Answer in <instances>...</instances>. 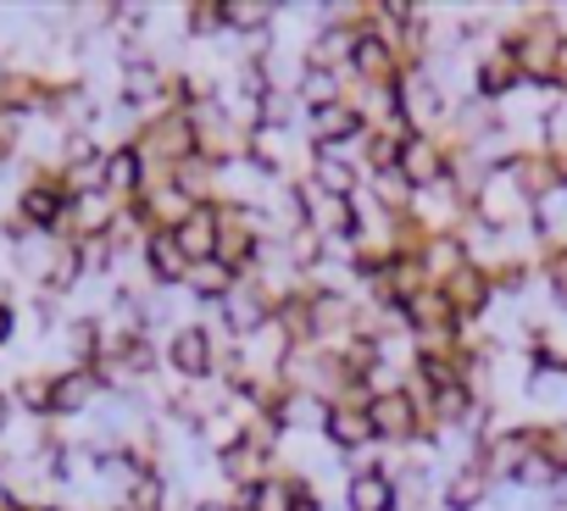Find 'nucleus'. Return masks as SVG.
<instances>
[{"mask_svg":"<svg viewBox=\"0 0 567 511\" xmlns=\"http://www.w3.org/2000/svg\"><path fill=\"white\" fill-rule=\"evenodd\" d=\"M368 411H373V434H379V445L406 450V445H417V439H429V434H434V428H429V406L417 400V389L373 395V400H368Z\"/></svg>","mask_w":567,"mask_h":511,"instance_id":"f257e3e1","label":"nucleus"},{"mask_svg":"<svg viewBox=\"0 0 567 511\" xmlns=\"http://www.w3.org/2000/svg\"><path fill=\"white\" fill-rule=\"evenodd\" d=\"M323 445H329L334 456H346V461L368 456V450L379 445L368 400H334V406H329V417H323Z\"/></svg>","mask_w":567,"mask_h":511,"instance_id":"f03ea898","label":"nucleus"},{"mask_svg":"<svg viewBox=\"0 0 567 511\" xmlns=\"http://www.w3.org/2000/svg\"><path fill=\"white\" fill-rule=\"evenodd\" d=\"M451 161H456V150H451V139L445 134H412L406 145H401V178L423 195V189H440L445 178H451Z\"/></svg>","mask_w":567,"mask_h":511,"instance_id":"7ed1b4c3","label":"nucleus"},{"mask_svg":"<svg viewBox=\"0 0 567 511\" xmlns=\"http://www.w3.org/2000/svg\"><path fill=\"white\" fill-rule=\"evenodd\" d=\"M401 489L384 467H351L346 489H340V511H395Z\"/></svg>","mask_w":567,"mask_h":511,"instance_id":"20e7f679","label":"nucleus"},{"mask_svg":"<svg viewBox=\"0 0 567 511\" xmlns=\"http://www.w3.org/2000/svg\"><path fill=\"white\" fill-rule=\"evenodd\" d=\"M140 262H145V273H151V284H156V290H184V279H189V255L178 250V239H173L167 228L145 233Z\"/></svg>","mask_w":567,"mask_h":511,"instance_id":"39448f33","label":"nucleus"},{"mask_svg":"<svg viewBox=\"0 0 567 511\" xmlns=\"http://www.w3.org/2000/svg\"><path fill=\"white\" fill-rule=\"evenodd\" d=\"M301 472H290V467H278V472H267L261 483H250V489H234L228 500L234 505H245V511H296L301 505Z\"/></svg>","mask_w":567,"mask_h":511,"instance_id":"423d86ee","label":"nucleus"},{"mask_svg":"<svg viewBox=\"0 0 567 511\" xmlns=\"http://www.w3.org/2000/svg\"><path fill=\"white\" fill-rule=\"evenodd\" d=\"M178 250L189 255V268L200 262H217V239H223V206H195L178 228H173Z\"/></svg>","mask_w":567,"mask_h":511,"instance_id":"0eeeda50","label":"nucleus"},{"mask_svg":"<svg viewBox=\"0 0 567 511\" xmlns=\"http://www.w3.org/2000/svg\"><path fill=\"white\" fill-rule=\"evenodd\" d=\"M489 489H495V472H489V467H478V461H456L451 478L440 483V511H484Z\"/></svg>","mask_w":567,"mask_h":511,"instance_id":"6e6552de","label":"nucleus"},{"mask_svg":"<svg viewBox=\"0 0 567 511\" xmlns=\"http://www.w3.org/2000/svg\"><path fill=\"white\" fill-rule=\"evenodd\" d=\"M101 400V373L95 367H62L51 373V417H79Z\"/></svg>","mask_w":567,"mask_h":511,"instance_id":"1a4fd4ad","label":"nucleus"},{"mask_svg":"<svg viewBox=\"0 0 567 511\" xmlns=\"http://www.w3.org/2000/svg\"><path fill=\"white\" fill-rule=\"evenodd\" d=\"M340 101H351V79L346 73L301 67V79H296V106L301 112H323V106H340Z\"/></svg>","mask_w":567,"mask_h":511,"instance_id":"9d476101","label":"nucleus"},{"mask_svg":"<svg viewBox=\"0 0 567 511\" xmlns=\"http://www.w3.org/2000/svg\"><path fill=\"white\" fill-rule=\"evenodd\" d=\"M223 18H228V34H239L245 45L267 40V34H272V23H278V12H272V7H261V0H223Z\"/></svg>","mask_w":567,"mask_h":511,"instance_id":"9b49d317","label":"nucleus"},{"mask_svg":"<svg viewBox=\"0 0 567 511\" xmlns=\"http://www.w3.org/2000/svg\"><path fill=\"white\" fill-rule=\"evenodd\" d=\"M534 268H539V284H545V295H550V301L567 312V239H539Z\"/></svg>","mask_w":567,"mask_h":511,"instance_id":"f8f14e48","label":"nucleus"},{"mask_svg":"<svg viewBox=\"0 0 567 511\" xmlns=\"http://www.w3.org/2000/svg\"><path fill=\"white\" fill-rule=\"evenodd\" d=\"M184 34H189V40H217V34H228L223 0H195V7L184 12Z\"/></svg>","mask_w":567,"mask_h":511,"instance_id":"ddd939ff","label":"nucleus"},{"mask_svg":"<svg viewBox=\"0 0 567 511\" xmlns=\"http://www.w3.org/2000/svg\"><path fill=\"white\" fill-rule=\"evenodd\" d=\"M12 334H18V312H12L7 301H0V345H7Z\"/></svg>","mask_w":567,"mask_h":511,"instance_id":"4468645a","label":"nucleus"},{"mask_svg":"<svg viewBox=\"0 0 567 511\" xmlns=\"http://www.w3.org/2000/svg\"><path fill=\"white\" fill-rule=\"evenodd\" d=\"M12 411H18V400H12V395H0V434H7V423H12Z\"/></svg>","mask_w":567,"mask_h":511,"instance_id":"2eb2a0df","label":"nucleus"}]
</instances>
